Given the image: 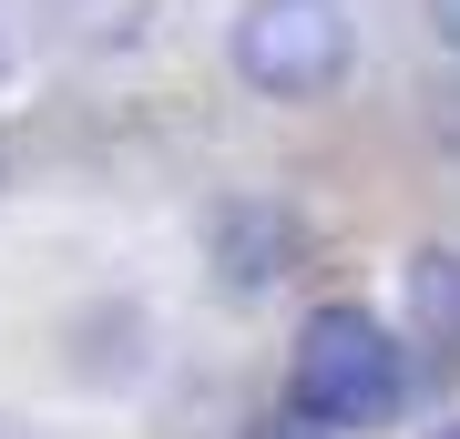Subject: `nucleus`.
Returning <instances> with one entry per match:
<instances>
[{"instance_id":"1","label":"nucleus","mask_w":460,"mask_h":439,"mask_svg":"<svg viewBox=\"0 0 460 439\" xmlns=\"http://www.w3.org/2000/svg\"><path fill=\"white\" fill-rule=\"evenodd\" d=\"M399 399H410V358H399V338L368 307H317L296 327L287 408H307V419H328V429H378Z\"/></svg>"},{"instance_id":"2","label":"nucleus","mask_w":460,"mask_h":439,"mask_svg":"<svg viewBox=\"0 0 460 439\" xmlns=\"http://www.w3.org/2000/svg\"><path fill=\"white\" fill-rule=\"evenodd\" d=\"M226 62L266 102H317L358 62V21H348V0H246L226 31Z\"/></svg>"},{"instance_id":"3","label":"nucleus","mask_w":460,"mask_h":439,"mask_svg":"<svg viewBox=\"0 0 460 439\" xmlns=\"http://www.w3.org/2000/svg\"><path fill=\"white\" fill-rule=\"evenodd\" d=\"M296 215L277 205V195H235V205H215L205 215V266H215V286L226 296H266L296 266Z\"/></svg>"},{"instance_id":"4","label":"nucleus","mask_w":460,"mask_h":439,"mask_svg":"<svg viewBox=\"0 0 460 439\" xmlns=\"http://www.w3.org/2000/svg\"><path fill=\"white\" fill-rule=\"evenodd\" d=\"M399 317L420 347H460V245H420L399 266Z\"/></svg>"},{"instance_id":"5","label":"nucleus","mask_w":460,"mask_h":439,"mask_svg":"<svg viewBox=\"0 0 460 439\" xmlns=\"http://www.w3.org/2000/svg\"><path fill=\"white\" fill-rule=\"evenodd\" d=\"M246 439H338V429H328V419H307V408H277V419L246 429Z\"/></svg>"},{"instance_id":"6","label":"nucleus","mask_w":460,"mask_h":439,"mask_svg":"<svg viewBox=\"0 0 460 439\" xmlns=\"http://www.w3.org/2000/svg\"><path fill=\"white\" fill-rule=\"evenodd\" d=\"M429 31H440V41L460 51V0H429Z\"/></svg>"},{"instance_id":"7","label":"nucleus","mask_w":460,"mask_h":439,"mask_svg":"<svg viewBox=\"0 0 460 439\" xmlns=\"http://www.w3.org/2000/svg\"><path fill=\"white\" fill-rule=\"evenodd\" d=\"M429 123H440V144L460 154V92H440V113H429Z\"/></svg>"},{"instance_id":"8","label":"nucleus","mask_w":460,"mask_h":439,"mask_svg":"<svg viewBox=\"0 0 460 439\" xmlns=\"http://www.w3.org/2000/svg\"><path fill=\"white\" fill-rule=\"evenodd\" d=\"M429 439H460V419H450V429H429Z\"/></svg>"}]
</instances>
